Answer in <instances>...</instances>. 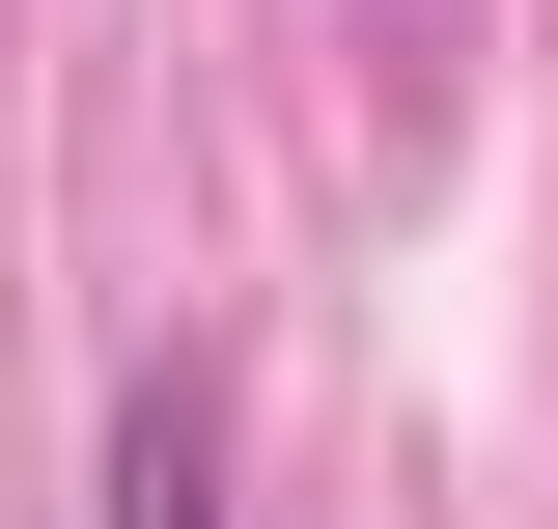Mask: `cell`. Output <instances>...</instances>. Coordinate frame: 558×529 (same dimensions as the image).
Listing matches in <instances>:
<instances>
[{
    "label": "cell",
    "mask_w": 558,
    "mask_h": 529,
    "mask_svg": "<svg viewBox=\"0 0 558 529\" xmlns=\"http://www.w3.org/2000/svg\"><path fill=\"white\" fill-rule=\"evenodd\" d=\"M112 529H223V391H196V362L112 391Z\"/></svg>",
    "instance_id": "obj_1"
}]
</instances>
